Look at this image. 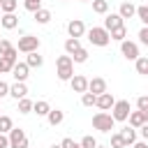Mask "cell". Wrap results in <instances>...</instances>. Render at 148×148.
<instances>
[{"mask_svg": "<svg viewBox=\"0 0 148 148\" xmlns=\"http://www.w3.org/2000/svg\"><path fill=\"white\" fill-rule=\"evenodd\" d=\"M56 67H58V79L60 81H69L74 76V62H72V56H58L56 60Z\"/></svg>", "mask_w": 148, "mask_h": 148, "instance_id": "obj_1", "label": "cell"}, {"mask_svg": "<svg viewBox=\"0 0 148 148\" xmlns=\"http://www.w3.org/2000/svg\"><path fill=\"white\" fill-rule=\"evenodd\" d=\"M88 42L92 46H106L111 42V35H109V30L104 25H95V28L88 30Z\"/></svg>", "mask_w": 148, "mask_h": 148, "instance_id": "obj_2", "label": "cell"}, {"mask_svg": "<svg viewBox=\"0 0 148 148\" xmlns=\"http://www.w3.org/2000/svg\"><path fill=\"white\" fill-rule=\"evenodd\" d=\"M113 125H116V120H113V116L106 113V111H99V113L92 116V127L99 130V132H104V134H109V132L113 130Z\"/></svg>", "mask_w": 148, "mask_h": 148, "instance_id": "obj_3", "label": "cell"}, {"mask_svg": "<svg viewBox=\"0 0 148 148\" xmlns=\"http://www.w3.org/2000/svg\"><path fill=\"white\" fill-rule=\"evenodd\" d=\"M16 49H18L21 53H32V51L39 49V37H35V35H23V37L18 39Z\"/></svg>", "mask_w": 148, "mask_h": 148, "instance_id": "obj_4", "label": "cell"}, {"mask_svg": "<svg viewBox=\"0 0 148 148\" xmlns=\"http://www.w3.org/2000/svg\"><path fill=\"white\" fill-rule=\"evenodd\" d=\"M9 148H28V136L21 127L9 130Z\"/></svg>", "mask_w": 148, "mask_h": 148, "instance_id": "obj_5", "label": "cell"}, {"mask_svg": "<svg viewBox=\"0 0 148 148\" xmlns=\"http://www.w3.org/2000/svg\"><path fill=\"white\" fill-rule=\"evenodd\" d=\"M130 102L127 99H118V102H113V106H111V116H113V120H127V116H130Z\"/></svg>", "mask_w": 148, "mask_h": 148, "instance_id": "obj_6", "label": "cell"}, {"mask_svg": "<svg viewBox=\"0 0 148 148\" xmlns=\"http://www.w3.org/2000/svg\"><path fill=\"white\" fill-rule=\"evenodd\" d=\"M120 53H123L127 60H136V58H139V46H136L134 42L123 39V42H120Z\"/></svg>", "mask_w": 148, "mask_h": 148, "instance_id": "obj_7", "label": "cell"}, {"mask_svg": "<svg viewBox=\"0 0 148 148\" xmlns=\"http://www.w3.org/2000/svg\"><path fill=\"white\" fill-rule=\"evenodd\" d=\"M67 32H69V37H83V32H86V25H83V21L81 18H72L69 23H67Z\"/></svg>", "mask_w": 148, "mask_h": 148, "instance_id": "obj_8", "label": "cell"}, {"mask_svg": "<svg viewBox=\"0 0 148 148\" xmlns=\"http://www.w3.org/2000/svg\"><path fill=\"white\" fill-rule=\"evenodd\" d=\"M88 92H92V95H102V92H106V81H104L102 76L88 79Z\"/></svg>", "mask_w": 148, "mask_h": 148, "instance_id": "obj_9", "label": "cell"}, {"mask_svg": "<svg viewBox=\"0 0 148 148\" xmlns=\"http://www.w3.org/2000/svg\"><path fill=\"white\" fill-rule=\"evenodd\" d=\"M113 102H116V99H113V95L106 90V92L97 95V99H95V106H97V109H102V111H109V109L113 106Z\"/></svg>", "mask_w": 148, "mask_h": 148, "instance_id": "obj_10", "label": "cell"}, {"mask_svg": "<svg viewBox=\"0 0 148 148\" xmlns=\"http://www.w3.org/2000/svg\"><path fill=\"white\" fill-rule=\"evenodd\" d=\"M69 83H72V90H74V92H86V90H88V79H86L83 74H74V76L69 79Z\"/></svg>", "mask_w": 148, "mask_h": 148, "instance_id": "obj_11", "label": "cell"}, {"mask_svg": "<svg viewBox=\"0 0 148 148\" xmlns=\"http://www.w3.org/2000/svg\"><path fill=\"white\" fill-rule=\"evenodd\" d=\"M9 95L18 102V99H23L25 95H28V88H25V81H16L14 86H9Z\"/></svg>", "mask_w": 148, "mask_h": 148, "instance_id": "obj_12", "label": "cell"}, {"mask_svg": "<svg viewBox=\"0 0 148 148\" xmlns=\"http://www.w3.org/2000/svg\"><path fill=\"white\" fill-rule=\"evenodd\" d=\"M28 72H30V67H28L25 62H16V65L12 67V76H14L16 81H25V79H28Z\"/></svg>", "mask_w": 148, "mask_h": 148, "instance_id": "obj_13", "label": "cell"}, {"mask_svg": "<svg viewBox=\"0 0 148 148\" xmlns=\"http://www.w3.org/2000/svg\"><path fill=\"white\" fill-rule=\"evenodd\" d=\"M0 25L5 28V30H14L16 25H18V16L12 12V14H2L0 16Z\"/></svg>", "mask_w": 148, "mask_h": 148, "instance_id": "obj_14", "label": "cell"}, {"mask_svg": "<svg viewBox=\"0 0 148 148\" xmlns=\"http://www.w3.org/2000/svg\"><path fill=\"white\" fill-rule=\"evenodd\" d=\"M123 21H125V18H123L120 14H106V18H104V28H106V30L120 28V25H125Z\"/></svg>", "mask_w": 148, "mask_h": 148, "instance_id": "obj_15", "label": "cell"}, {"mask_svg": "<svg viewBox=\"0 0 148 148\" xmlns=\"http://www.w3.org/2000/svg\"><path fill=\"white\" fill-rule=\"evenodd\" d=\"M118 134H120V139H123V143H125V146H132V143L136 141V132H134V127H132V125H130V127H123Z\"/></svg>", "mask_w": 148, "mask_h": 148, "instance_id": "obj_16", "label": "cell"}, {"mask_svg": "<svg viewBox=\"0 0 148 148\" xmlns=\"http://www.w3.org/2000/svg\"><path fill=\"white\" fill-rule=\"evenodd\" d=\"M127 120H130V125H132L134 130H139V127L146 123V116H143V111H130Z\"/></svg>", "mask_w": 148, "mask_h": 148, "instance_id": "obj_17", "label": "cell"}, {"mask_svg": "<svg viewBox=\"0 0 148 148\" xmlns=\"http://www.w3.org/2000/svg\"><path fill=\"white\" fill-rule=\"evenodd\" d=\"M46 118H49V125H53V127H56V125H60V123L65 120V113H62L60 109H51V111L46 113Z\"/></svg>", "mask_w": 148, "mask_h": 148, "instance_id": "obj_18", "label": "cell"}, {"mask_svg": "<svg viewBox=\"0 0 148 148\" xmlns=\"http://www.w3.org/2000/svg\"><path fill=\"white\" fill-rule=\"evenodd\" d=\"M118 14H120L123 18H132V16H136V7H134L132 2H123L120 9H118Z\"/></svg>", "mask_w": 148, "mask_h": 148, "instance_id": "obj_19", "label": "cell"}, {"mask_svg": "<svg viewBox=\"0 0 148 148\" xmlns=\"http://www.w3.org/2000/svg\"><path fill=\"white\" fill-rule=\"evenodd\" d=\"M28 58H25V65L28 67H42V62H44V58L37 53V51H32V53H25Z\"/></svg>", "mask_w": 148, "mask_h": 148, "instance_id": "obj_20", "label": "cell"}, {"mask_svg": "<svg viewBox=\"0 0 148 148\" xmlns=\"http://www.w3.org/2000/svg\"><path fill=\"white\" fill-rule=\"evenodd\" d=\"M32 111H35L37 116H46V113L51 111V104H49L46 99H39V102H35V104H32Z\"/></svg>", "mask_w": 148, "mask_h": 148, "instance_id": "obj_21", "label": "cell"}, {"mask_svg": "<svg viewBox=\"0 0 148 148\" xmlns=\"http://www.w3.org/2000/svg\"><path fill=\"white\" fill-rule=\"evenodd\" d=\"M35 21H37V23H42V25H46V23L51 21V12H49V9H44V7H39V9L35 12Z\"/></svg>", "mask_w": 148, "mask_h": 148, "instance_id": "obj_22", "label": "cell"}, {"mask_svg": "<svg viewBox=\"0 0 148 148\" xmlns=\"http://www.w3.org/2000/svg\"><path fill=\"white\" fill-rule=\"evenodd\" d=\"M76 49H81V42H79L76 37H67V39H65V51H67V56H72Z\"/></svg>", "mask_w": 148, "mask_h": 148, "instance_id": "obj_23", "label": "cell"}, {"mask_svg": "<svg viewBox=\"0 0 148 148\" xmlns=\"http://www.w3.org/2000/svg\"><path fill=\"white\" fill-rule=\"evenodd\" d=\"M109 35H111V39H116V42H123V39L127 37V28H125V25H120V28H113V30H109Z\"/></svg>", "mask_w": 148, "mask_h": 148, "instance_id": "obj_24", "label": "cell"}, {"mask_svg": "<svg viewBox=\"0 0 148 148\" xmlns=\"http://www.w3.org/2000/svg\"><path fill=\"white\" fill-rule=\"evenodd\" d=\"M134 67H136V72H139V74L148 76V58H141V56H139V58L134 60Z\"/></svg>", "mask_w": 148, "mask_h": 148, "instance_id": "obj_25", "label": "cell"}, {"mask_svg": "<svg viewBox=\"0 0 148 148\" xmlns=\"http://www.w3.org/2000/svg\"><path fill=\"white\" fill-rule=\"evenodd\" d=\"M92 12L95 14H106L109 12V2L106 0H92Z\"/></svg>", "mask_w": 148, "mask_h": 148, "instance_id": "obj_26", "label": "cell"}, {"mask_svg": "<svg viewBox=\"0 0 148 148\" xmlns=\"http://www.w3.org/2000/svg\"><path fill=\"white\" fill-rule=\"evenodd\" d=\"M86 60H88V51H86L83 46L72 53V62H86Z\"/></svg>", "mask_w": 148, "mask_h": 148, "instance_id": "obj_27", "label": "cell"}, {"mask_svg": "<svg viewBox=\"0 0 148 148\" xmlns=\"http://www.w3.org/2000/svg\"><path fill=\"white\" fill-rule=\"evenodd\" d=\"M16 5H18V0H2V2H0L2 14H12V12H16Z\"/></svg>", "mask_w": 148, "mask_h": 148, "instance_id": "obj_28", "label": "cell"}, {"mask_svg": "<svg viewBox=\"0 0 148 148\" xmlns=\"http://www.w3.org/2000/svg\"><path fill=\"white\" fill-rule=\"evenodd\" d=\"M12 127H14L12 118H9V116H0V132H2V134H9Z\"/></svg>", "mask_w": 148, "mask_h": 148, "instance_id": "obj_29", "label": "cell"}, {"mask_svg": "<svg viewBox=\"0 0 148 148\" xmlns=\"http://www.w3.org/2000/svg\"><path fill=\"white\" fill-rule=\"evenodd\" d=\"M136 109H139V111H143L146 123H148V95H141V97L136 99Z\"/></svg>", "mask_w": 148, "mask_h": 148, "instance_id": "obj_30", "label": "cell"}, {"mask_svg": "<svg viewBox=\"0 0 148 148\" xmlns=\"http://www.w3.org/2000/svg\"><path fill=\"white\" fill-rule=\"evenodd\" d=\"M32 104H35V102H30L28 97L18 99V113H30V111H32Z\"/></svg>", "mask_w": 148, "mask_h": 148, "instance_id": "obj_31", "label": "cell"}, {"mask_svg": "<svg viewBox=\"0 0 148 148\" xmlns=\"http://www.w3.org/2000/svg\"><path fill=\"white\" fill-rule=\"evenodd\" d=\"M95 99H97V95H92V92H88V90L81 95V104H83V106H95Z\"/></svg>", "mask_w": 148, "mask_h": 148, "instance_id": "obj_32", "label": "cell"}, {"mask_svg": "<svg viewBox=\"0 0 148 148\" xmlns=\"http://www.w3.org/2000/svg\"><path fill=\"white\" fill-rule=\"evenodd\" d=\"M136 16L141 18V23H143V25H148V5L136 7Z\"/></svg>", "mask_w": 148, "mask_h": 148, "instance_id": "obj_33", "label": "cell"}, {"mask_svg": "<svg viewBox=\"0 0 148 148\" xmlns=\"http://www.w3.org/2000/svg\"><path fill=\"white\" fill-rule=\"evenodd\" d=\"M23 7H25L28 12H32V14H35V12L42 7V2H37V0H23Z\"/></svg>", "mask_w": 148, "mask_h": 148, "instance_id": "obj_34", "label": "cell"}, {"mask_svg": "<svg viewBox=\"0 0 148 148\" xmlns=\"http://www.w3.org/2000/svg\"><path fill=\"white\" fill-rule=\"evenodd\" d=\"M79 146H81V148H95V146H97V141H95L92 136H83Z\"/></svg>", "mask_w": 148, "mask_h": 148, "instance_id": "obj_35", "label": "cell"}, {"mask_svg": "<svg viewBox=\"0 0 148 148\" xmlns=\"http://www.w3.org/2000/svg\"><path fill=\"white\" fill-rule=\"evenodd\" d=\"M12 49H14V46H12V44H9L7 39H0V56H7V53H9Z\"/></svg>", "mask_w": 148, "mask_h": 148, "instance_id": "obj_36", "label": "cell"}, {"mask_svg": "<svg viewBox=\"0 0 148 148\" xmlns=\"http://www.w3.org/2000/svg\"><path fill=\"white\" fill-rule=\"evenodd\" d=\"M139 42H141L143 46H148V25H143V28L139 30Z\"/></svg>", "mask_w": 148, "mask_h": 148, "instance_id": "obj_37", "label": "cell"}, {"mask_svg": "<svg viewBox=\"0 0 148 148\" xmlns=\"http://www.w3.org/2000/svg\"><path fill=\"white\" fill-rule=\"evenodd\" d=\"M111 148H125V143H123L120 134H113V136H111Z\"/></svg>", "mask_w": 148, "mask_h": 148, "instance_id": "obj_38", "label": "cell"}, {"mask_svg": "<svg viewBox=\"0 0 148 148\" xmlns=\"http://www.w3.org/2000/svg\"><path fill=\"white\" fill-rule=\"evenodd\" d=\"M60 146H62V148H79V143H76L74 139H69V136H65V139L60 141Z\"/></svg>", "mask_w": 148, "mask_h": 148, "instance_id": "obj_39", "label": "cell"}, {"mask_svg": "<svg viewBox=\"0 0 148 148\" xmlns=\"http://www.w3.org/2000/svg\"><path fill=\"white\" fill-rule=\"evenodd\" d=\"M5 95H9V86H7L5 81H0V99H2Z\"/></svg>", "mask_w": 148, "mask_h": 148, "instance_id": "obj_40", "label": "cell"}, {"mask_svg": "<svg viewBox=\"0 0 148 148\" xmlns=\"http://www.w3.org/2000/svg\"><path fill=\"white\" fill-rule=\"evenodd\" d=\"M0 148H9V136L0 132Z\"/></svg>", "mask_w": 148, "mask_h": 148, "instance_id": "obj_41", "label": "cell"}, {"mask_svg": "<svg viewBox=\"0 0 148 148\" xmlns=\"http://www.w3.org/2000/svg\"><path fill=\"white\" fill-rule=\"evenodd\" d=\"M139 130H141V136H143V139L148 141V123H143V125H141Z\"/></svg>", "mask_w": 148, "mask_h": 148, "instance_id": "obj_42", "label": "cell"}, {"mask_svg": "<svg viewBox=\"0 0 148 148\" xmlns=\"http://www.w3.org/2000/svg\"><path fill=\"white\" fill-rule=\"evenodd\" d=\"M132 148H148V143H146V141H134Z\"/></svg>", "mask_w": 148, "mask_h": 148, "instance_id": "obj_43", "label": "cell"}, {"mask_svg": "<svg viewBox=\"0 0 148 148\" xmlns=\"http://www.w3.org/2000/svg\"><path fill=\"white\" fill-rule=\"evenodd\" d=\"M51 148H62V146H60V143H58V146H56V143H53V146H51Z\"/></svg>", "mask_w": 148, "mask_h": 148, "instance_id": "obj_44", "label": "cell"}, {"mask_svg": "<svg viewBox=\"0 0 148 148\" xmlns=\"http://www.w3.org/2000/svg\"><path fill=\"white\" fill-rule=\"evenodd\" d=\"M95 148H106V146H99V143H97V146H95Z\"/></svg>", "mask_w": 148, "mask_h": 148, "instance_id": "obj_45", "label": "cell"}, {"mask_svg": "<svg viewBox=\"0 0 148 148\" xmlns=\"http://www.w3.org/2000/svg\"><path fill=\"white\" fill-rule=\"evenodd\" d=\"M0 16H2V7H0Z\"/></svg>", "mask_w": 148, "mask_h": 148, "instance_id": "obj_46", "label": "cell"}, {"mask_svg": "<svg viewBox=\"0 0 148 148\" xmlns=\"http://www.w3.org/2000/svg\"><path fill=\"white\" fill-rule=\"evenodd\" d=\"M81 2H90V0H81Z\"/></svg>", "mask_w": 148, "mask_h": 148, "instance_id": "obj_47", "label": "cell"}, {"mask_svg": "<svg viewBox=\"0 0 148 148\" xmlns=\"http://www.w3.org/2000/svg\"><path fill=\"white\" fill-rule=\"evenodd\" d=\"M37 2H42V0H37Z\"/></svg>", "mask_w": 148, "mask_h": 148, "instance_id": "obj_48", "label": "cell"}, {"mask_svg": "<svg viewBox=\"0 0 148 148\" xmlns=\"http://www.w3.org/2000/svg\"><path fill=\"white\" fill-rule=\"evenodd\" d=\"M0 2H2V0H0Z\"/></svg>", "mask_w": 148, "mask_h": 148, "instance_id": "obj_49", "label": "cell"}, {"mask_svg": "<svg viewBox=\"0 0 148 148\" xmlns=\"http://www.w3.org/2000/svg\"><path fill=\"white\" fill-rule=\"evenodd\" d=\"M79 148H81V146H79Z\"/></svg>", "mask_w": 148, "mask_h": 148, "instance_id": "obj_50", "label": "cell"}]
</instances>
